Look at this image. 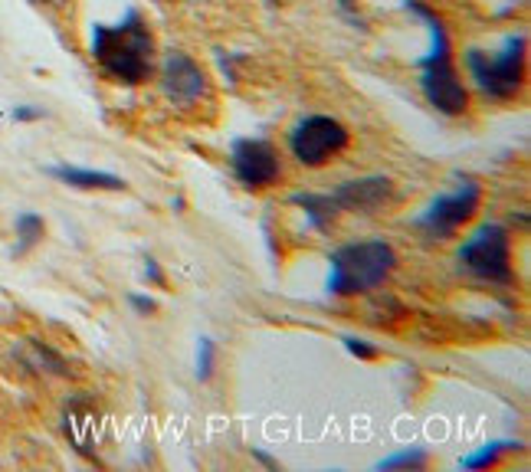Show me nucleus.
<instances>
[{
	"instance_id": "nucleus-7",
	"label": "nucleus",
	"mask_w": 531,
	"mask_h": 472,
	"mask_svg": "<svg viewBox=\"0 0 531 472\" xmlns=\"http://www.w3.org/2000/svg\"><path fill=\"white\" fill-rule=\"evenodd\" d=\"M420 92H423V99L443 115H463L469 105V92L453 69V59L420 66Z\"/></svg>"
},
{
	"instance_id": "nucleus-6",
	"label": "nucleus",
	"mask_w": 531,
	"mask_h": 472,
	"mask_svg": "<svg viewBox=\"0 0 531 472\" xmlns=\"http://www.w3.org/2000/svg\"><path fill=\"white\" fill-rule=\"evenodd\" d=\"M479 197H482L479 181L463 177L456 191L440 194L427 210H423V214L417 217V227L427 230L430 236H436V240H446V236H453L472 214H476Z\"/></svg>"
},
{
	"instance_id": "nucleus-1",
	"label": "nucleus",
	"mask_w": 531,
	"mask_h": 472,
	"mask_svg": "<svg viewBox=\"0 0 531 472\" xmlns=\"http://www.w3.org/2000/svg\"><path fill=\"white\" fill-rule=\"evenodd\" d=\"M92 59L99 63L105 79L118 86H141L155 66V37L138 10H125L118 23H96L92 27Z\"/></svg>"
},
{
	"instance_id": "nucleus-17",
	"label": "nucleus",
	"mask_w": 531,
	"mask_h": 472,
	"mask_svg": "<svg viewBox=\"0 0 531 472\" xmlns=\"http://www.w3.org/2000/svg\"><path fill=\"white\" fill-rule=\"evenodd\" d=\"M210 374H214V341L200 338L197 341V377L200 381H207Z\"/></svg>"
},
{
	"instance_id": "nucleus-13",
	"label": "nucleus",
	"mask_w": 531,
	"mask_h": 472,
	"mask_svg": "<svg viewBox=\"0 0 531 472\" xmlns=\"http://www.w3.org/2000/svg\"><path fill=\"white\" fill-rule=\"evenodd\" d=\"M292 204L305 210V220H309V227L315 230H325L328 223L341 214L332 194H295Z\"/></svg>"
},
{
	"instance_id": "nucleus-10",
	"label": "nucleus",
	"mask_w": 531,
	"mask_h": 472,
	"mask_svg": "<svg viewBox=\"0 0 531 472\" xmlns=\"http://www.w3.org/2000/svg\"><path fill=\"white\" fill-rule=\"evenodd\" d=\"M66 436L73 440V446L82 456H96V443H99V433H102V417L92 400L86 397H76L73 404L66 407Z\"/></svg>"
},
{
	"instance_id": "nucleus-20",
	"label": "nucleus",
	"mask_w": 531,
	"mask_h": 472,
	"mask_svg": "<svg viewBox=\"0 0 531 472\" xmlns=\"http://www.w3.org/2000/svg\"><path fill=\"white\" fill-rule=\"evenodd\" d=\"M338 10H341V14H345L351 23H354V27H358V23H361V14H358V4H354V0H338Z\"/></svg>"
},
{
	"instance_id": "nucleus-16",
	"label": "nucleus",
	"mask_w": 531,
	"mask_h": 472,
	"mask_svg": "<svg viewBox=\"0 0 531 472\" xmlns=\"http://www.w3.org/2000/svg\"><path fill=\"white\" fill-rule=\"evenodd\" d=\"M423 466H427V453L423 450H404L377 463V469H423Z\"/></svg>"
},
{
	"instance_id": "nucleus-15",
	"label": "nucleus",
	"mask_w": 531,
	"mask_h": 472,
	"mask_svg": "<svg viewBox=\"0 0 531 472\" xmlns=\"http://www.w3.org/2000/svg\"><path fill=\"white\" fill-rule=\"evenodd\" d=\"M515 446H518V443H509V440H502V443H486L479 453L466 456L459 466H463V469H486V466H495V463H499V456H502L505 450H515Z\"/></svg>"
},
{
	"instance_id": "nucleus-18",
	"label": "nucleus",
	"mask_w": 531,
	"mask_h": 472,
	"mask_svg": "<svg viewBox=\"0 0 531 472\" xmlns=\"http://www.w3.org/2000/svg\"><path fill=\"white\" fill-rule=\"evenodd\" d=\"M345 348L361 361H374L377 358V348H371L368 341H361V338H345Z\"/></svg>"
},
{
	"instance_id": "nucleus-14",
	"label": "nucleus",
	"mask_w": 531,
	"mask_h": 472,
	"mask_svg": "<svg viewBox=\"0 0 531 472\" xmlns=\"http://www.w3.org/2000/svg\"><path fill=\"white\" fill-rule=\"evenodd\" d=\"M43 217L40 214H33V210H27V214H20L17 217V236H20V243H17V253H27L30 246H37L43 240Z\"/></svg>"
},
{
	"instance_id": "nucleus-8",
	"label": "nucleus",
	"mask_w": 531,
	"mask_h": 472,
	"mask_svg": "<svg viewBox=\"0 0 531 472\" xmlns=\"http://www.w3.org/2000/svg\"><path fill=\"white\" fill-rule=\"evenodd\" d=\"M230 164L243 187H266L279 177V155L263 138H236Z\"/></svg>"
},
{
	"instance_id": "nucleus-3",
	"label": "nucleus",
	"mask_w": 531,
	"mask_h": 472,
	"mask_svg": "<svg viewBox=\"0 0 531 472\" xmlns=\"http://www.w3.org/2000/svg\"><path fill=\"white\" fill-rule=\"evenodd\" d=\"M469 76L476 79V86L492 99H512L525 76V33L509 37L499 53H482L469 50L466 53Z\"/></svg>"
},
{
	"instance_id": "nucleus-21",
	"label": "nucleus",
	"mask_w": 531,
	"mask_h": 472,
	"mask_svg": "<svg viewBox=\"0 0 531 472\" xmlns=\"http://www.w3.org/2000/svg\"><path fill=\"white\" fill-rule=\"evenodd\" d=\"M132 305H135V312H141V315L155 312V302H151L148 295H132Z\"/></svg>"
},
{
	"instance_id": "nucleus-19",
	"label": "nucleus",
	"mask_w": 531,
	"mask_h": 472,
	"mask_svg": "<svg viewBox=\"0 0 531 472\" xmlns=\"http://www.w3.org/2000/svg\"><path fill=\"white\" fill-rule=\"evenodd\" d=\"M37 118H43V109L37 105H17L14 109V122H37Z\"/></svg>"
},
{
	"instance_id": "nucleus-2",
	"label": "nucleus",
	"mask_w": 531,
	"mask_h": 472,
	"mask_svg": "<svg viewBox=\"0 0 531 472\" xmlns=\"http://www.w3.org/2000/svg\"><path fill=\"white\" fill-rule=\"evenodd\" d=\"M332 273H328V292L332 295H358L377 289L391 276L397 263V253L391 243L368 240V243H348L332 253Z\"/></svg>"
},
{
	"instance_id": "nucleus-11",
	"label": "nucleus",
	"mask_w": 531,
	"mask_h": 472,
	"mask_svg": "<svg viewBox=\"0 0 531 472\" xmlns=\"http://www.w3.org/2000/svg\"><path fill=\"white\" fill-rule=\"evenodd\" d=\"M338 210H374L391 197V177H361V181H345L332 191Z\"/></svg>"
},
{
	"instance_id": "nucleus-22",
	"label": "nucleus",
	"mask_w": 531,
	"mask_h": 472,
	"mask_svg": "<svg viewBox=\"0 0 531 472\" xmlns=\"http://www.w3.org/2000/svg\"><path fill=\"white\" fill-rule=\"evenodd\" d=\"M148 279L155 282V286H164V276H161V269H158L155 259H148Z\"/></svg>"
},
{
	"instance_id": "nucleus-5",
	"label": "nucleus",
	"mask_w": 531,
	"mask_h": 472,
	"mask_svg": "<svg viewBox=\"0 0 531 472\" xmlns=\"http://www.w3.org/2000/svg\"><path fill=\"white\" fill-rule=\"evenodd\" d=\"M348 148V128L332 115H305L292 125L289 151L305 168H322L338 151Z\"/></svg>"
},
{
	"instance_id": "nucleus-4",
	"label": "nucleus",
	"mask_w": 531,
	"mask_h": 472,
	"mask_svg": "<svg viewBox=\"0 0 531 472\" xmlns=\"http://www.w3.org/2000/svg\"><path fill=\"white\" fill-rule=\"evenodd\" d=\"M459 263L476 279L512 286V243L509 230L502 223H482V227L466 236L459 246Z\"/></svg>"
},
{
	"instance_id": "nucleus-9",
	"label": "nucleus",
	"mask_w": 531,
	"mask_h": 472,
	"mask_svg": "<svg viewBox=\"0 0 531 472\" xmlns=\"http://www.w3.org/2000/svg\"><path fill=\"white\" fill-rule=\"evenodd\" d=\"M161 89L174 105H194L207 92V73L194 56L174 50L161 63Z\"/></svg>"
},
{
	"instance_id": "nucleus-12",
	"label": "nucleus",
	"mask_w": 531,
	"mask_h": 472,
	"mask_svg": "<svg viewBox=\"0 0 531 472\" xmlns=\"http://www.w3.org/2000/svg\"><path fill=\"white\" fill-rule=\"evenodd\" d=\"M46 174H53L56 181H63L66 187H76V191H125L122 177L109 174V171L73 168V164H53V168H46Z\"/></svg>"
}]
</instances>
